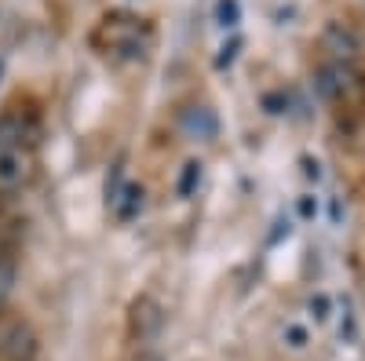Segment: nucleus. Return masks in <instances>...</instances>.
Listing matches in <instances>:
<instances>
[{
	"label": "nucleus",
	"instance_id": "nucleus-6",
	"mask_svg": "<svg viewBox=\"0 0 365 361\" xmlns=\"http://www.w3.org/2000/svg\"><path fill=\"white\" fill-rule=\"evenodd\" d=\"M37 333L26 318H11L0 325V354L4 361H37Z\"/></svg>",
	"mask_w": 365,
	"mask_h": 361
},
{
	"label": "nucleus",
	"instance_id": "nucleus-8",
	"mask_svg": "<svg viewBox=\"0 0 365 361\" xmlns=\"http://www.w3.org/2000/svg\"><path fill=\"white\" fill-rule=\"evenodd\" d=\"M179 128L187 139H197V142H212L220 135V117L212 106H187L179 113Z\"/></svg>",
	"mask_w": 365,
	"mask_h": 361
},
{
	"label": "nucleus",
	"instance_id": "nucleus-13",
	"mask_svg": "<svg viewBox=\"0 0 365 361\" xmlns=\"http://www.w3.org/2000/svg\"><path fill=\"white\" fill-rule=\"evenodd\" d=\"M216 22L223 29H234L241 22V4H237V0H220V4H216Z\"/></svg>",
	"mask_w": 365,
	"mask_h": 361
},
{
	"label": "nucleus",
	"instance_id": "nucleus-11",
	"mask_svg": "<svg viewBox=\"0 0 365 361\" xmlns=\"http://www.w3.org/2000/svg\"><path fill=\"white\" fill-rule=\"evenodd\" d=\"M201 175H205V164H201V161H187V164H182L179 183H175L179 197H194V190L201 187Z\"/></svg>",
	"mask_w": 365,
	"mask_h": 361
},
{
	"label": "nucleus",
	"instance_id": "nucleus-18",
	"mask_svg": "<svg viewBox=\"0 0 365 361\" xmlns=\"http://www.w3.org/2000/svg\"><path fill=\"white\" fill-rule=\"evenodd\" d=\"M263 106H267V113H282L285 110V95H267Z\"/></svg>",
	"mask_w": 365,
	"mask_h": 361
},
{
	"label": "nucleus",
	"instance_id": "nucleus-9",
	"mask_svg": "<svg viewBox=\"0 0 365 361\" xmlns=\"http://www.w3.org/2000/svg\"><path fill=\"white\" fill-rule=\"evenodd\" d=\"M22 245V219L0 212V259H15Z\"/></svg>",
	"mask_w": 365,
	"mask_h": 361
},
{
	"label": "nucleus",
	"instance_id": "nucleus-10",
	"mask_svg": "<svg viewBox=\"0 0 365 361\" xmlns=\"http://www.w3.org/2000/svg\"><path fill=\"white\" fill-rule=\"evenodd\" d=\"M143 204H146V190H143L139 183H128L125 190H120V197H117V204H113V212H117L120 219H135V216L143 212Z\"/></svg>",
	"mask_w": 365,
	"mask_h": 361
},
{
	"label": "nucleus",
	"instance_id": "nucleus-21",
	"mask_svg": "<svg viewBox=\"0 0 365 361\" xmlns=\"http://www.w3.org/2000/svg\"><path fill=\"white\" fill-rule=\"evenodd\" d=\"M0 77H4V58H0Z\"/></svg>",
	"mask_w": 365,
	"mask_h": 361
},
{
	"label": "nucleus",
	"instance_id": "nucleus-5",
	"mask_svg": "<svg viewBox=\"0 0 365 361\" xmlns=\"http://www.w3.org/2000/svg\"><path fill=\"white\" fill-rule=\"evenodd\" d=\"M161 328H165V307L154 295H135L128 307V336L139 343H150L161 336Z\"/></svg>",
	"mask_w": 365,
	"mask_h": 361
},
{
	"label": "nucleus",
	"instance_id": "nucleus-4",
	"mask_svg": "<svg viewBox=\"0 0 365 361\" xmlns=\"http://www.w3.org/2000/svg\"><path fill=\"white\" fill-rule=\"evenodd\" d=\"M37 172V150H0V194H19Z\"/></svg>",
	"mask_w": 365,
	"mask_h": 361
},
{
	"label": "nucleus",
	"instance_id": "nucleus-7",
	"mask_svg": "<svg viewBox=\"0 0 365 361\" xmlns=\"http://www.w3.org/2000/svg\"><path fill=\"white\" fill-rule=\"evenodd\" d=\"M322 48L332 55V63H347V66L361 55L358 33H354L351 26H344V22H329V26L322 29Z\"/></svg>",
	"mask_w": 365,
	"mask_h": 361
},
{
	"label": "nucleus",
	"instance_id": "nucleus-15",
	"mask_svg": "<svg viewBox=\"0 0 365 361\" xmlns=\"http://www.w3.org/2000/svg\"><path fill=\"white\" fill-rule=\"evenodd\" d=\"M285 343L292 347V350H303V347H307V328H303V325H285Z\"/></svg>",
	"mask_w": 365,
	"mask_h": 361
},
{
	"label": "nucleus",
	"instance_id": "nucleus-3",
	"mask_svg": "<svg viewBox=\"0 0 365 361\" xmlns=\"http://www.w3.org/2000/svg\"><path fill=\"white\" fill-rule=\"evenodd\" d=\"M318 88H322V95L332 99V103H361L365 99V80L354 73V66L347 63H329L318 70Z\"/></svg>",
	"mask_w": 365,
	"mask_h": 361
},
{
	"label": "nucleus",
	"instance_id": "nucleus-17",
	"mask_svg": "<svg viewBox=\"0 0 365 361\" xmlns=\"http://www.w3.org/2000/svg\"><path fill=\"white\" fill-rule=\"evenodd\" d=\"M128 361H165V357H161L158 350H150V347H139V350H135Z\"/></svg>",
	"mask_w": 365,
	"mask_h": 361
},
{
	"label": "nucleus",
	"instance_id": "nucleus-1",
	"mask_svg": "<svg viewBox=\"0 0 365 361\" xmlns=\"http://www.w3.org/2000/svg\"><path fill=\"white\" fill-rule=\"evenodd\" d=\"M150 44H154V29L132 11H110L91 29V48L106 58H117V63H135L150 51Z\"/></svg>",
	"mask_w": 365,
	"mask_h": 361
},
{
	"label": "nucleus",
	"instance_id": "nucleus-12",
	"mask_svg": "<svg viewBox=\"0 0 365 361\" xmlns=\"http://www.w3.org/2000/svg\"><path fill=\"white\" fill-rule=\"evenodd\" d=\"M120 190H125V161H117V164L110 168V179H106V204H110V208L117 204Z\"/></svg>",
	"mask_w": 365,
	"mask_h": 361
},
{
	"label": "nucleus",
	"instance_id": "nucleus-14",
	"mask_svg": "<svg viewBox=\"0 0 365 361\" xmlns=\"http://www.w3.org/2000/svg\"><path fill=\"white\" fill-rule=\"evenodd\" d=\"M237 51H241V37H230V41L220 48V55H216V70H227L234 58H237Z\"/></svg>",
	"mask_w": 365,
	"mask_h": 361
},
{
	"label": "nucleus",
	"instance_id": "nucleus-16",
	"mask_svg": "<svg viewBox=\"0 0 365 361\" xmlns=\"http://www.w3.org/2000/svg\"><path fill=\"white\" fill-rule=\"evenodd\" d=\"M307 310H311V318H314V321H325V318H329V295H322V292H318V295H311Z\"/></svg>",
	"mask_w": 365,
	"mask_h": 361
},
{
	"label": "nucleus",
	"instance_id": "nucleus-20",
	"mask_svg": "<svg viewBox=\"0 0 365 361\" xmlns=\"http://www.w3.org/2000/svg\"><path fill=\"white\" fill-rule=\"evenodd\" d=\"M303 164H307V175H311V179H318V175H322V172H318V161H311V157H303Z\"/></svg>",
	"mask_w": 365,
	"mask_h": 361
},
{
	"label": "nucleus",
	"instance_id": "nucleus-19",
	"mask_svg": "<svg viewBox=\"0 0 365 361\" xmlns=\"http://www.w3.org/2000/svg\"><path fill=\"white\" fill-rule=\"evenodd\" d=\"M299 216H303V219L314 216V197H299Z\"/></svg>",
	"mask_w": 365,
	"mask_h": 361
},
{
	"label": "nucleus",
	"instance_id": "nucleus-2",
	"mask_svg": "<svg viewBox=\"0 0 365 361\" xmlns=\"http://www.w3.org/2000/svg\"><path fill=\"white\" fill-rule=\"evenodd\" d=\"M41 146V117L29 106H4L0 110V150H37Z\"/></svg>",
	"mask_w": 365,
	"mask_h": 361
}]
</instances>
